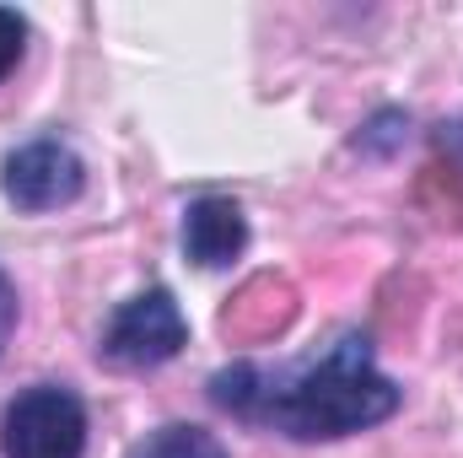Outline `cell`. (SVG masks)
Wrapping results in <instances>:
<instances>
[{
	"mask_svg": "<svg viewBox=\"0 0 463 458\" xmlns=\"http://www.w3.org/2000/svg\"><path fill=\"white\" fill-rule=\"evenodd\" d=\"M211 405L242 426L291 443H340L399 415L404 388L377 367L372 340L361 329H345L302 361H232L211 372Z\"/></svg>",
	"mask_w": 463,
	"mask_h": 458,
	"instance_id": "obj_1",
	"label": "cell"
},
{
	"mask_svg": "<svg viewBox=\"0 0 463 458\" xmlns=\"http://www.w3.org/2000/svg\"><path fill=\"white\" fill-rule=\"evenodd\" d=\"M0 458H87V405L65 383L16 388L0 405Z\"/></svg>",
	"mask_w": 463,
	"mask_h": 458,
	"instance_id": "obj_2",
	"label": "cell"
},
{
	"mask_svg": "<svg viewBox=\"0 0 463 458\" xmlns=\"http://www.w3.org/2000/svg\"><path fill=\"white\" fill-rule=\"evenodd\" d=\"M189 345V319L167 286H146L118 302L98 335V356L118 372H156Z\"/></svg>",
	"mask_w": 463,
	"mask_h": 458,
	"instance_id": "obj_3",
	"label": "cell"
},
{
	"mask_svg": "<svg viewBox=\"0 0 463 458\" xmlns=\"http://www.w3.org/2000/svg\"><path fill=\"white\" fill-rule=\"evenodd\" d=\"M0 195L27 211V216H49V211H65L87 195V162L71 140L60 135H38V140H22L16 151H5L0 162Z\"/></svg>",
	"mask_w": 463,
	"mask_h": 458,
	"instance_id": "obj_4",
	"label": "cell"
},
{
	"mask_svg": "<svg viewBox=\"0 0 463 458\" xmlns=\"http://www.w3.org/2000/svg\"><path fill=\"white\" fill-rule=\"evenodd\" d=\"M184 253L200 270H227L232 259H242L248 248V216L232 195H200L184 205Z\"/></svg>",
	"mask_w": 463,
	"mask_h": 458,
	"instance_id": "obj_5",
	"label": "cell"
},
{
	"mask_svg": "<svg viewBox=\"0 0 463 458\" xmlns=\"http://www.w3.org/2000/svg\"><path fill=\"white\" fill-rule=\"evenodd\" d=\"M124 458H232V453L205 426H194V421H162L156 432H146Z\"/></svg>",
	"mask_w": 463,
	"mask_h": 458,
	"instance_id": "obj_6",
	"label": "cell"
},
{
	"mask_svg": "<svg viewBox=\"0 0 463 458\" xmlns=\"http://www.w3.org/2000/svg\"><path fill=\"white\" fill-rule=\"evenodd\" d=\"M22 54H27V16L0 5V81L22 65Z\"/></svg>",
	"mask_w": 463,
	"mask_h": 458,
	"instance_id": "obj_7",
	"label": "cell"
},
{
	"mask_svg": "<svg viewBox=\"0 0 463 458\" xmlns=\"http://www.w3.org/2000/svg\"><path fill=\"white\" fill-rule=\"evenodd\" d=\"M16 319H22V302H16V281L0 270V356H5V345L16 335Z\"/></svg>",
	"mask_w": 463,
	"mask_h": 458,
	"instance_id": "obj_8",
	"label": "cell"
}]
</instances>
